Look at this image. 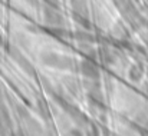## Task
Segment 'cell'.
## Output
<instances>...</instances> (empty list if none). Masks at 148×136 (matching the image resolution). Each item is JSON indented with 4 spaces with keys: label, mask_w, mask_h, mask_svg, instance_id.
<instances>
[{
    "label": "cell",
    "mask_w": 148,
    "mask_h": 136,
    "mask_svg": "<svg viewBox=\"0 0 148 136\" xmlns=\"http://www.w3.org/2000/svg\"><path fill=\"white\" fill-rule=\"evenodd\" d=\"M81 70H82V75L86 76L88 79H97L99 76V69L97 66L95 62L92 60H84L81 63Z\"/></svg>",
    "instance_id": "1"
}]
</instances>
